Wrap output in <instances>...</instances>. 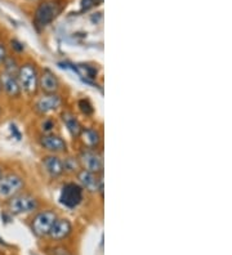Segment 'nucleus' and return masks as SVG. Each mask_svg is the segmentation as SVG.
<instances>
[{
    "instance_id": "4be33fe9",
    "label": "nucleus",
    "mask_w": 232,
    "mask_h": 255,
    "mask_svg": "<svg viewBox=\"0 0 232 255\" xmlns=\"http://www.w3.org/2000/svg\"><path fill=\"white\" fill-rule=\"evenodd\" d=\"M8 58V57H6V49H5V47H4V45H1V44H0V66L3 65L4 62H5V59Z\"/></svg>"
},
{
    "instance_id": "0eeeda50",
    "label": "nucleus",
    "mask_w": 232,
    "mask_h": 255,
    "mask_svg": "<svg viewBox=\"0 0 232 255\" xmlns=\"http://www.w3.org/2000/svg\"><path fill=\"white\" fill-rule=\"evenodd\" d=\"M57 215L53 212H41L32 221V231L37 236H45L49 234L53 223L56 222Z\"/></svg>"
},
{
    "instance_id": "dca6fc26",
    "label": "nucleus",
    "mask_w": 232,
    "mask_h": 255,
    "mask_svg": "<svg viewBox=\"0 0 232 255\" xmlns=\"http://www.w3.org/2000/svg\"><path fill=\"white\" fill-rule=\"evenodd\" d=\"M80 137L83 139L84 144L88 148H96L99 144V142H101V137H99L98 131L94 130V129H83Z\"/></svg>"
},
{
    "instance_id": "39448f33",
    "label": "nucleus",
    "mask_w": 232,
    "mask_h": 255,
    "mask_svg": "<svg viewBox=\"0 0 232 255\" xmlns=\"http://www.w3.org/2000/svg\"><path fill=\"white\" fill-rule=\"evenodd\" d=\"M25 183L19 175L6 174L0 178V199H10L21 192Z\"/></svg>"
},
{
    "instance_id": "f8f14e48",
    "label": "nucleus",
    "mask_w": 232,
    "mask_h": 255,
    "mask_svg": "<svg viewBox=\"0 0 232 255\" xmlns=\"http://www.w3.org/2000/svg\"><path fill=\"white\" fill-rule=\"evenodd\" d=\"M39 87L45 94H56L59 89V81L50 70H44L39 76Z\"/></svg>"
},
{
    "instance_id": "6e6552de",
    "label": "nucleus",
    "mask_w": 232,
    "mask_h": 255,
    "mask_svg": "<svg viewBox=\"0 0 232 255\" xmlns=\"http://www.w3.org/2000/svg\"><path fill=\"white\" fill-rule=\"evenodd\" d=\"M77 179L81 188L88 192H97L98 190H102V181L99 179L98 174L96 173L83 169L77 173Z\"/></svg>"
},
{
    "instance_id": "b1692460",
    "label": "nucleus",
    "mask_w": 232,
    "mask_h": 255,
    "mask_svg": "<svg viewBox=\"0 0 232 255\" xmlns=\"http://www.w3.org/2000/svg\"><path fill=\"white\" fill-rule=\"evenodd\" d=\"M3 177V170H1V166H0V178Z\"/></svg>"
},
{
    "instance_id": "bb28decb",
    "label": "nucleus",
    "mask_w": 232,
    "mask_h": 255,
    "mask_svg": "<svg viewBox=\"0 0 232 255\" xmlns=\"http://www.w3.org/2000/svg\"><path fill=\"white\" fill-rule=\"evenodd\" d=\"M34 255H36V254H34Z\"/></svg>"
},
{
    "instance_id": "9d476101",
    "label": "nucleus",
    "mask_w": 232,
    "mask_h": 255,
    "mask_svg": "<svg viewBox=\"0 0 232 255\" xmlns=\"http://www.w3.org/2000/svg\"><path fill=\"white\" fill-rule=\"evenodd\" d=\"M0 84H1V89H4V92L12 98L19 97V94H21L22 89L15 72L4 71L1 78H0Z\"/></svg>"
},
{
    "instance_id": "f257e3e1",
    "label": "nucleus",
    "mask_w": 232,
    "mask_h": 255,
    "mask_svg": "<svg viewBox=\"0 0 232 255\" xmlns=\"http://www.w3.org/2000/svg\"><path fill=\"white\" fill-rule=\"evenodd\" d=\"M62 10V3L58 0H45L37 6L35 12V23L40 27L49 25L54 18H57Z\"/></svg>"
},
{
    "instance_id": "f03ea898",
    "label": "nucleus",
    "mask_w": 232,
    "mask_h": 255,
    "mask_svg": "<svg viewBox=\"0 0 232 255\" xmlns=\"http://www.w3.org/2000/svg\"><path fill=\"white\" fill-rule=\"evenodd\" d=\"M19 85L22 91H25L28 94H34L39 87V74L36 67L31 63H25L17 71Z\"/></svg>"
},
{
    "instance_id": "f3484780",
    "label": "nucleus",
    "mask_w": 232,
    "mask_h": 255,
    "mask_svg": "<svg viewBox=\"0 0 232 255\" xmlns=\"http://www.w3.org/2000/svg\"><path fill=\"white\" fill-rule=\"evenodd\" d=\"M77 70V74L80 75L81 78H85V79H94L96 78V69H93L92 66H88V65H81V66H77L76 67Z\"/></svg>"
},
{
    "instance_id": "5701e85b",
    "label": "nucleus",
    "mask_w": 232,
    "mask_h": 255,
    "mask_svg": "<svg viewBox=\"0 0 232 255\" xmlns=\"http://www.w3.org/2000/svg\"><path fill=\"white\" fill-rule=\"evenodd\" d=\"M0 245H5V243H4V240L0 239Z\"/></svg>"
},
{
    "instance_id": "6ab92c4d",
    "label": "nucleus",
    "mask_w": 232,
    "mask_h": 255,
    "mask_svg": "<svg viewBox=\"0 0 232 255\" xmlns=\"http://www.w3.org/2000/svg\"><path fill=\"white\" fill-rule=\"evenodd\" d=\"M99 3H102V0H81V10H89L94 6L98 5Z\"/></svg>"
},
{
    "instance_id": "a878e982",
    "label": "nucleus",
    "mask_w": 232,
    "mask_h": 255,
    "mask_svg": "<svg viewBox=\"0 0 232 255\" xmlns=\"http://www.w3.org/2000/svg\"><path fill=\"white\" fill-rule=\"evenodd\" d=\"M0 114H1V107H0Z\"/></svg>"
},
{
    "instance_id": "7ed1b4c3",
    "label": "nucleus",
    "mask_w": 232,
    "mask_h": 255,
    "mask_svg": "<svg viewBox=\"0 0 232 255\" xmlns=\"http://www.w3.org/2000/svg\"><path fill=\"white\" fill-rule=\"evenodd\" d=\"M8 209L12 214H27L34 212L37 208V201L34 196L27 193H17L8 199Z\"/></svg>"
},
{
    "instance_id": "1a4fd4ad",
    "label": "nucleus",
    "mask_w": 232,
    "mask_h": 255,
    "mask_svg": "<svg viewBox=\"0 0 232 255\" xmlns=\"http://www.w3.org/2000/svg\"><path fill=\"white\" fill-rule=\"evenodd\" d=\"M62 100L57 94H45L44 97L39 98L35 103V111L39 115H45L52 111H56L58 107H61Z\"/></svg>"
},
{
    "instance_id": "423d86ee",
    "label": "nucleus",
    "mask_w": 232,
    "mask_h": 255,
    "mask_svg": "<svg viewBox=\"0 0 232 255\" xmlns=\"http://www.w3.org/2000/svg\"><path fill=\"white\" fill-rule=\"evenodd\" d=\"M79 162L83 166L85 170L92 171V173H96L99 174L102 173L103 170V160L102 156L99 155L97 151L92 148L84 149L83 152L80 153V157H79Z\"/></svg>"
},
{
    "instance_id": "ddd939ff",
    "label": "nucleus",
    "mask_w": 232,
    "mask_h": 255,
    "mask_svg": "<svg viewBox=\"0 0 232 255\" xmlns=\"http://www.w3.org/2000/svg\"><path fill=\"white\" fill-rule=\"evenodd\" d=\"M72 226L71 223L67 221V219H56V222L53 223L52 228L49 231V236L52 240H56V241H59V240H63L71 234Z\"/></svg>"
},
{
    "instance_id": "aec40b11",
    "label": "nucleus",
    "mask_w": 232,
    "mask_h": 255,
    "mask_svg": "<svg viewBox=\"0 0 232 255\" xmlns=\"http://www.w3.org/2000/svg\"><path fill=\"white\" fill-rule=\"evenodd\" d=\"M79 105H80V109L83 110V112H85V114H90V112L93 111L92 106H90L88 101H84V100L80 101V103H79Z\"/></svg>"
},
{
    "instance_id": "4468645a",
    "label": "nucleus",
    "mask_w": 232,
    "mask_h": 255,
    "mask_svg": "<svg viewBox=\"0 0 232 255\" xmlns=\"http://www.w3.org/2000/svg\"><path fill=\"white\" fill-rule=\"evenodd\" d=\"M43 166L46 173L53 178L59 177L65 171V169H63V161L54 155L43 157Z\"/></svg>"
},
{
    "instance_id": "393cba45",
    "label": "nucleus",
    "mask_w": 232,
    "mask_h": 255,
    "mask_svg": "<svg viewBox=\"0 0 232 255\" xmlns=\"http://www.w3.org/2000/svg\"><path fill=\"white\" fill-rule=\"evenodd\" d=\"M0 93H1V84H0Z\"/></svg>"
},
{
    "instance_id": "9b49d317",
    "label": "nucleus",
    "mask_w": 232,
    "mask_h": 255,
    "mask_svg": "<svg viewBox=\"0 0 232 255\" xmlns=\"http://www.w3.org/2000/svg\"><path fill=\"white\" fill-rule=\"evenodd\" d=\"M40 144L44 149L50 151L53 153H58L66 151V142L62 139L61 137L56 135V134H44L43 137L40 138Z\"/></svg>"
},
{
    "instance_id": "2eb2a0df",
    "label": "nucleus",
    "mask_w": 232,
    "mask_h": 255,
    "mask_svg": "<svg viewBox=\"0 0 232 255\" xmlns=\"http://www.w3.org/2000/svg\"><path fill=\"white\" fill-rule=\"evenodd\" d=\"M62 120H63V124L66 125L67 130L70 131L72 137H80L83 128H81V124L79 123V120L72 115L71 112H63L62 114Z\"/></svg>"
},
{
    "instance_id": "a211bd4d",
    "label": "nucleus",
    "mask_w": 232,
    "mask_h": 255,
    "mask_svg": "<svg viewBox=\"0 0 232 255\" xmlns=\"http://www.w3.org/2000/svg\"><path fill=\"white\" fill-rule=\"evenodd\" d=\"M79 166H80V162L76 161L74 157H67V159L63 161V169H65V171L75 173V171L79 169Z\"/></svg>"
},
{
    "instance_id": "412c9836",
    "label": "nucleus",
    "mask_w": 232,
    "mask_h": 255,
    "mask_svg": "<svg viewBox=\"0 0 232 255\" xmlns=\"http://www.w3.org/2000/svg\"><path fill=\"white\" fill-rule=\"evenodd\" d=\"M53 128H54V123H53L52 120H46V122L43 124V130L45 131L46 134L52 133Z\"/></svg>"
},
{
    "instance_id": "20e7f679",
    "label": "nucleus",
    "mask_w": 232,
    "mask_h": 255,
    "mask_svg": "<svg viewBox=\"0 0 232 255\" xmlns=\"http://www.w3.org/2000/svg\"><path fill=\"white\" fill-rule=\"evenodd\" d=\"M84 190L77 183H67L62 187L59 193V202L68 209L76 208L83 201Z\"/></svg>"
}]
</instances>
